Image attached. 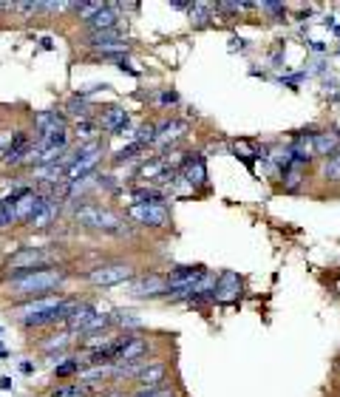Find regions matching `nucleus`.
Listing matches in <instances>:
<instances>
[{"instance_id": "f257e3e1", "label": "nucleus", "mask_w": 340, "mask_h": 397, "mask_svg": "<svg viewBox=\"0 0 340 397\" xmlns=\"http://www.w3.org/2000/svg\"><path fill=\"white\" fill-rule=\"evenodd\" d=\"M65 281H68V270H62V267H46V270H34V273H26L20 278H12L6 284H0V295L12 298V307H18V304L51 298L54 290H60Z\"/></svg>"}, {"instance_id": "f03ea898", "label": "nucleus", "mask_w": 340, "mask_h": 397, "mask_svg": "<svg viewBox=\"0 0 340 397\" xmlns=\"http://www.w3.org/2000/svg\"><path fill=\"white\" fill-rule=\"evenodd\" d=\"M74 222L86 230H102V233H114V236L125 233V222L114 210H108L102 205H91V202H86L74 210Z\"/></svg>"}, {"instance_id": "7ed1b4c3", "label": "nucleus", "mask_w": 340, "mask_h": 397, "mask_svg": "<svg viewBox=\"0 0 340 397\" xmlns=\"http://www.w3.org/2000/svg\"><path fill=\"white\" fill-rule=\"evenodd\" d=\"M86 278H88V284H94V287H114V284L130 281V278H133V267H130V264H122V261H116V264H102V267L91 270Z\"/></svg>"}, {"instance_id": "20e7f679", "label": "nucleus", "mask_w": 340, "mask_h": 397, "mask_svg": "<svg viewBox=\"0 0 340 397\" xmlns=\"http://www.w3.org/2000/svg\"><path fill=\"white\" fill-rule=\"evenodd\" d=\"M128 216L142 227H168L170 224V213L165 205H130Z\"/></svg>"}, {"instance_id": "39448f33", "label": "nucleus", "mask_w": 340, "mask_h": 397, "mask_svg": "<svg viewBox=\"0 0 340 397\" xmlns=\"http://www.w3.org/2000/svg\"><path fill=\"white\" fill-rule=\"evenodd\" d=\"M130 295L136 298H165L168 295V278L159 273H148L130 284Z\"/></svg>"}, {"instance_id": "423d86ee", "label": "nucleus", "mask_w": 340, "mask_h": 397, "mask_svg": "<svg viewBox=\"0 0 340 397\" xmlns=\"http://www.w3.org/2000/svg\"><path fill=\"white\" fill-rule=\"evenodd\" d=\"M165 377H168V366L162 361H154L148 369H142L133 377V383H136V391H151V389H162Z\"/></svg>"}, {"instance_id": "0eeeda50", "label": "nucleus", "mask_w": 340, "mask_h": 397, "mask_svg": "<svg viewBox=\"0 0 340 397\" xmlns=\"http://www.w3.org/2000/svg\"><path fill=\"white\" fill-rule=\"evenodd\" d=\"M241 298V278L233 270H224L219 276V287H216V304H236Z\"/></svg>"}, {"instance_id": "6e6552de", "label": "nucleus", "mask_w": 340, "mask_h": 397, "mask_svg": "<svg viewBox=\"0 0 340 397\" xmlns=\"http://www.w3.org/2000/svg\"><path fill=\"white\" fill-rule=\"evenodd\" d=\"M65 125H68V119H65L60 111H40V114L34 116L37 140H40V137H48V134H60V130H68Z\"/></svg>"}, {"instance_id": "1a4fd4ad", "label": "nucleus", "mask_w": 340, "mask_h": 397, "mask_svg": "<svg viewBox=\"0 0 340 397\" xmlns=\"http://www.w3.org/2000/svg\"><path fill=\"white\" fill-rule=\"evenodd\" d=\"M182 176L193 184V187H204L208 184V165H204L201 154H187L184 165H182Z\"/></svg>"}, {"instance_id": "9d476101", "label": "nucleus", "mask_w": 340, "mask_h": 397, "mask_svg": "<svg viewBox=\"0 0 340 397\" xmlns=\"http://www.w3.org/2000/svg\"><path fill=\"white\" fill-rule=\"evenodd\" d=\"M187 130H190V125L184 122V119H168V122H162L159 128H156V142H162V145H168L170 142V148L187 134Z\"/></svg>"}, {"instance_id": "9b49d317", "label": "nucleus", "mask_w": 340, "mask_h": 397, "mask_svg": "<svg viewBox=\"0 0 340 397\" xmlns=\"http://www.w3.org/2000/svg\"><path fill=\"white\" fill-rule=\"evenodd\" d=\"M94 318H97V307L91 301H77V307H74V312H72V318H68L65 326L72 329V332H83Z\"/></svg>"}, {"instance_id": "f8f14e48", "label": "nucleus", "mask_w": 340, "mask_h": 397, "mask_svg": "<svg viewBox=\"0 0 340 397\" xmlns=\"http://www.w3.org/2000/svg\"><path fill=\"white\" fill-rule=\"evenodd\" d=\"M119 26V15H116V9L114 6H108L105 4V9L102 12H97L88 23H86V32L88 34H97V32H114Z\"/></svg>"}, {"instance_id": "ddd939ff", "label": "nucleus", "mask_w": 340, "mask_h": 397, "mask_svg": "<svg viewBox=\"0 0 340 397\" xmlns=\"http://www.w3.org/2000/svg\"><path fill=\"white\" fill-rule=\"evenodd\" d=\"M340 145V137L337 134H329V130H315V137H312V154L315 156H323L329 159Z\"/></svg>"}, {"instance_id": "4468645a", "label": "nucleus", "mask_w": 340, "mask_h": 397, "mask_svg": "<svg viewBox=\"0 0 340 397\" xmlns=\"http://www.w3.org/2000/svg\"><path fill=\"white\" fill-rule=\"evenodd\" d=\"M281 179H284V182H281V190H284V193H298V190L306 184V173H304V168L295 165V162H292V168H287V170L281 173Z\"/></svg>"}, {"instance_id": "2eb2a0df", "label": "nucleus", "mask_w": 340, "mask_h": 397, "mask_svg": "<svg viewBox=\"0 0 340 397\" xmlns=\"http://www.w3.org/2000/svg\"><path fill=\"white\" fill-rule=\"evenodd\" d=\"M213 15H216V4H193L190 6V23L196 29L210 26L213 23Z\"/></svg>"}, {"instance_id": "dca6fc26", "label": "nucleus", "mask_w": 340, "mask_h": 397, "mask_svg": "<svg viewBox=\"0 0 340 397\" xmlns=\"http://www.w3.org/2000/svg\"><path fill=\"white\" fill-rule=\"evenodd\" d=\"M18 224V210H15V198L6 196V198H0V233L9 230Z\"/></svg>"}, {"instance_id": "f3484780", "label": "nucleus", "mask_w": 340, "mask_h": 397, "mask_svg": "<svg viewBox=\"0 0 340 397\" xmlns=\"http://www.w3.org/2000/svg\"><path fill=\"white\" fill-rule=\"evenodd\" d=\"M125 116H128V114H125V108L111 105V108H105V114L100 116V122H97V125H100V130H108V134H111V130H114V128H116Z\"/></svg>"}, {"instance_id": "a211bd4d", "label": "nucleus", "mask_w": 340, "mask_h": 397, "mask_svg": "<svg viewBox=\"0 0 340 397\" xmlns=\"http://www.w3.org/2000/svg\"><path fill=\"white\" fill-rule=\"evenodd\" d=\"M323 179L332 184H340V145L329 159H323Z\"/></svg>"}, {"instance_id": "6ab92c4d", "label": "nucleus", "mask_w": 340, "mask_h": 397, "mask_svg": "<svg viewBox=\"0 0 340 397\" xmlns=\"http://www.w3.org/2000/svg\"><path fill=\"white\" fill-rule=\"evenodd\" d=\"M140 154H145V145L130 142L128 148H122V151H116V154L111 156V165L116 168V165H122V162H133V159H140Z\"/></svg>"}, {"instance_id": "aec40b11", "label": "nucleus", "mask_w": 340, "mask_h": 397, "mask_svg": "<svg viewBox=\"0 0 340 397\" xmlns=\"http://www.w3.org/2000/svg\"><path fill=\"white\" fill-rule=\"evenodd\" d=\"M114 326V315H97L80 335H105V329H111Z\"/></svg>"}, {"instance_id": "412c9836", "label": "nucleus", "mask_w": 340, "mask_h": 397, "mask_svg": "<svg viewBox=\"0 0 340 397\" xmlns=\"http://www.w3.org/2000/svg\"><path fill=\"white\" fill-rule=\"evenodd\" d=\"M114 323L122 326V332H133V329H140V326H142V321L136 318L133 312H122V309L114 312Z\"/></svg>"}, {"instance_id": "4be33fe9", "label": "nucleus", "mask_w": 340, "mask_h": 397, "mask_svg": "<svg viewBox=\"0 0 340 397\" xmlns=\"http://www.w3.org/2000/svg\"><path fill=\"white\" fill-rule=\"evenodd\" d=\"M156 128H159L156 122H145V125H140V130H136V140H133V142H140V145H145V148L154 145L156 137H159V134H156Z\"/></svg>"}, {"instance_id": "5701e85b", "label": "nucleus", "mask_w": 340, "mask_h": 397, "mask_svg": "<svg viewBox=\"0 0 340 397\" xmlns=\"http://www.w3.org/2000/svg\"><path fill=\"white\" fill-rule=\"evenodd\" d=\"M258 9L266 12L272 23H284L287 20V6L284 4H269V0H266V4H258Z\"/></svg>"}, {"instance_id": "b1692460", "label": "nucleus", "mask_w": 340, "mask_h": 397, "mask_svg": "<svg viewBox=\"0 0 340 397\" xmlns=\"http://www.w3.org/2000/svg\"><path fill=\"white\" fill-rule=\"evenodd\" d=\"M68 344H72V332H60V335H51L48 341H40V349L54 352V349H65Z\"/></svg>"}, {"instance_id": "393cba45", "label": "nucleus", "mask_w": 340, "mask_h": 397, "mask_svg": "<svg viewBox=\"0 0 340 397\" xmlns=\"http://www.w3.org/2000/svg\"><path fill=\"white\" fill-rule=\"evenodd\" d=\"M80 369H83V361H65V363H60V366H54V377H72V375H80Z\"/></svg>"}, {"instance_id": "a878e982", "label": "nucleus", "mask_w": 340, "mask_h": 397, "mask_svg": "<svg viewBox=\"0 0 340 397\" xmlns=\"http://www.w3.org/2000/svg\"><path fill=\"white\" fill-rule=\"evenodd\" d=\"M68 111H72L74 116H80V119H88V114H91V111H88V102H86V97H80V94H77L72 102H68Z\"/></svg>"}, {"instance_id": "bb28decb", "label": "nucleus", "mask_w": 340, "mask_h": 397, "mask_svg": "<svg viewBox=\"0 0 340 397\" xmlns=\"http://www.w3.org/2000/svg\"><path fill=\"white\" fill-rule=\"evenodd\" d=\"M97 130H100V125L91 122V119H80V122H77V137H80V140H91Z\"/></svg>"}, {"instance_id": "cd10ccee", "label": "nucleus", "mask_w": 340, "mask_h": 397, "mask_svg": "<svg viewBox=\"0 0 340 397\" xmlns=\"http://www.w3.org/2000/svg\"><path fill=\"white\" fill-rule=\"evenodd\" d=\"M15 12L20 15V20H32L40 12V4H15Z\"/></svg>"}, {"instance_id": "c85d7f7f", "label": "nucleus", "mask_w": 340, "mask_h": 397, "mask_svg": "<svg viewBox=\"0 0 340 397\" xmlns=\"http://www.w3.org/2000/svg\"><path fill=\"white\" fill-rule=\"evenodd\" d=\"M179 102V91H173V88H165L162 94H159V105L162 108H168V105H176Z\"/></svg>"}, {"instance_id": "c756f323", "label": "nucleus", "mask_w": 340, "mask_h": 397, "mask_svg": "<svg viewBox=\"0 0 340 397\" xmlns=\"http://www.w3.org/2000/svg\"><path fill=\"white\" fill-rule=\"evenodd\" d=\"M304 77H306V72H298V74H290V77H281V83H284L287 88H292V91H295V88H298V86L304 83Z\"/></svg>"}, {"instance_id": "7c9ffc66", "label": "nucleus", "mask_w": 340, "mask_h": 397, "mask_svg": "<svg viewBox=\"0 0 340 397\" xmlns=\"http://www.w3.org/2000/svg\"><path fill=\"white\" fill-rule=\"evenodd\" d=\"M128 128H130V116H125V119H122V122H119V125H116V128L111 130V134H108V137H119V134H122V130H128Z\"/></svg>"}, {"instance_id": "2f4dec72", "label": "nucleus", "mask_w": 340, "mask_h": 397, "mask_svg": "<svg viewBox=\"0 0 340 397\" xmlns=\"http://www.w3.org/2000/svg\"><path fill=\"white\" fill-rule=\"evenodd\" d=\"M309 48H312L315 54H323V51H326V46H323L320 40H312V43H309Z\"/></svg>"}, {"instance_id": "473e14b6", "label": "nucleus", "mask_w": 340, "mask_h": 397, "mask_svg": "<svg viewBox=\"0 0 340 397\" xmlns=\"http://www.w3.org/2000/svg\"><path fill=\"white\" fill-rule=\"evenodd\" d=\"M20 372H23V375H32V372H34V363L23 361V363H20Z\"/></svg>"}, {"instance_id": "72a5a7b5", "label": "nucleus", "mask_w": 340, "mask_h": 397, "mask_svg": "<svg viewBox=\"0 0 340 397\" xmlns=\"http://www.w3.org/2000/svg\"><path fill=\"white\" fill-rule=\"evenodd\" d=\"M230 43H233V46H230V48H233V51H236V48H238V51H244V40H238V37H233V40H230Z\"/></svg>"}, {"instance_id": "f704fd0d", "label": "nucleus", "mask_w": 340, "mask_h": 397, "mask_svg": "<svg viewBox=\"0 0 340 397\" xmlns=\"http://www.w3.org/2000/svg\"><path fill=\"white\" fill-rule=\"evenodd\" d=\"M0 389L9 391V389H12V377H0Z\"/></svg>"}, {"instance_id": "c9c22d12", "label": "nucleus", "mask_w": 340, "mask_h": 397, "mask_svg": "<svg viewBox=\"0 0 340 397\" xmlns=\"http://www.w3.org/2000/svg\"><path fill=\"white\" fill-rule=\"evenodd\" d=\"M40 43H43V48H54V40H51V37H43Z\"/></svg>"}, {"instance_id": "e433bc0d", "label": "nucleus", "mask_w": 340, "mask_h": 397, "mask_svg": "<svg viewBox=\"0 0 340 397\" xmlns=\"http://www.w3.org/2000/svg\"><path fill=\"white\" fill-rule=\"evenodd\" d=\"M334 34H340V26H337V29H334Z\"/></svg>"}, {"instance_id": "4c0bfd02", "label": "nucleus", "mask_w": 340, "mask_h": 397, "mask_svg": "<svg viewBox=\"0 0 340 397\" xmlns=\"http://www.w3.org/2000/svg\"><path fill=\"white\" fill-rule=\"evenodd\" d=\"M337 54H340V48H337Z\"/></svg>"}, {"instance_id": "58836bf2", "label": "nucleus", "mask_w": 340, "mask_h": 397, "mask_svg": "<svg viewBox=\"0 0 340 397\" xmlns=\"http://www.w3.org/2000/svg\"><path fill=\"white\" fill-rule=\"evenodd\" d=\"M0 332H4V329H0Z\"/></svg>"}]
</instances>
